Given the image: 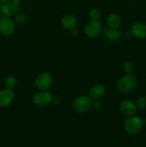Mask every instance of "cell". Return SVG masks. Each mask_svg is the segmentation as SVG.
I'll return each instance as SVG.
<instances>
[{
	"label": "cell",
	"instance_id": "9",
	"mask_svg": "<svg viewBox=\"0 0 146 147\" xmlns=\"http://www.w3.org/2000/svg\"><path fill=\"white\" fill-rule=\"evenodd\" d=\"M119 110L125 116H131L135 115L137 111V108L136 103L133 100H123L119 105Z\"/></svg>",
	"mask_w": 146,
	"mask_h": 147
},
{
	"label": "cell",
	"instance_id": "15",
	"mask_svg": "<svg viewBox=\"0 0 146 147\" xmlns=\"http://www.w3.org/2000/svg\"><path fill=\"white\" fill-rule=\"evenodd\" d=\"M107 24L109 28L117 29L119 28L121 24V18L116 13H112L107 17Z\"/></svg>",
	"mask_w": 146,
	"mask_h": 147
},
{
	"label": "cell",
	"instance_id": "4",
	"mask_svg": "<svg viewBox=\"0 0 146 147\" xmlns=\"http://www.w3.org/2000/svg\"><path fill=\"white\" fill-rule=\"evenodd\" d=\"M92 106V100L89 96L80 95L73 101V109L77 113H84L90 111Z\"/></svg>",
	"mask_w": 146,
	"mask_h": 147
},
{
	"label": "cell",
	"instance_id": "11",
	"mask_svg": "<svg viewBox=\"0 0 146 147\" xmlns=\"http://www.w3.org/2000/svg\"><path fill=\"white\" fill-rule=\"evenodd\" d=\"M14 93L13 90L4 88L0 90V106L7 107L13 103L14 100Z\"/></svg>",
	"mask_w": 146,
	"mask_h": 147
},
{
	"label": "cell",
	"instance_id": "3",
	"mask_svg": "<svg viewBox=\"0 0 146 147\" xmlns=\"http://www.w3.org/2000/svg\"><path fill=\"white\" fill-rule=\"evenodd\" d=\"M21 3L19 0H1L0 11L4 17L14 16L19 11Z\"/></svg>",
	"mask_w": 146,
	"mask_h": 147
},
{
	"label": "cell",
	"instance_id": "7",
	"mask_svg": "<svg viewBox=\"0 0 146 147\" xmlns=\"http://www.w3.org/2000/svg\"><path fill=\"white\" fill-rule=\"evenodd\" d=\"M84 32L89 38H96L102 34V26L99 21H91L86 24Z\"/></svg>",
	"mask_w": 146,
	"mask_h": 147
},
{
	"label": "cell",
	"instance_id": "14",
	"mask_svg": "<svg viewBox=\"0 0 146 147\" xmlns=\"http://www.w3.org/2000/svg\"><path fill=\"white\" fill-rule=\"evenodd\" d=\"M61 23L64 29L67 30H72L77 27V20L74 14L68 13L62 16Z\"/></svg>",
	"mask_w": 146,
	"mask_h": 147
},
{
	"label": "cell",
	"instance_id": "23",
	"mask_svg": "<svg viewBox=\"0 0 146 147\" xmlns=\"http://www.w3.org/2000/svg\"><path fill=\"white\" fill-rule=\"evenodd\" d=\"M124 36L126 37V38H127V39L131 38V37L133 36V32H132L131 30H126V31L124 32Z\"/></svg>",
	"mask_w": 146,
	"mask_h": 147
},
{
	"label": "cell",
	"instance_id": "8",
	"mask_svg": "<svg viewBox=\"0 0 146 147\" xmlns=\"http://www.w3.org/2000/svg\"><path fill=\"white\" fill-rule=\"evenodd\" d=\"M15 30L14 22L10 17H5L0 21V33L4 37H9Z\"/></svg>",
	"mask_w": 146,
	"mask_h": 147
},
{
	"label": "cell",
	"instance_id": "5",
	"mask_svg": "<svg viewBox=\"0 0 146 147\" xmlns=\"http://www.w3.org/2000/svg\"><path fill=\"white\" fill-rule=\"evenodd\" d=\"M53 78L48 72H42L37 75L34 80V86L39 90H47L52 84Z\"/></svg>",
	"mask_w": 146,
	"mask_h": 147
},
{
	"label": "cell",
	"instance_id": "2",
	"mask_svg": "<svg viewBox=\"0 0 146 147\" xmlns=\"http://www.w3.org/2000/svg\"><path fill=\"white\" fill-rule=\"evenodd\" d=\"M143 128V121L139 116H127L124 122L125 131L130 135H137Z\"/></svg>",
	"mask_w": 146,
	"mask_h": 147
},
{
	"label": "cell",
	"instance_id": "20",
	"mask_svg": "<svg viewBox=\"0 0 146 147\" xmlns=\"http://www.w3.org/2000/svg\"><path fill=\"white\" fill-rule=\"evenodd\" d=\"M14 16H15V17H14L15 22L17 23H19V24L26 22V21L28 19L27 15L26 14H24V13H19V14L17 13Z\"/></svg>",
	"mask_w": 146,
	"mask_h": 147
},
{
	"label": "cell",
	"instance_id": "17",
	"mask_svg": "<svg viewBox=\"0 0 146 147\" xmlns=\"http://www.w3.org/2000/svg\"><path fill=\"white\" fill-rule=\"evenodd\" d=\"M89 17H90L91 21H99L102 17V11L98 8H92L89 12Z\"/></svg>",
	"mask_w": 146,
	"mask_h": 147
},
{
	"label": "cell",
	"instance_id": "16",
	"mask_svg": "<svg viewBox=\"0 0 146 147\" xmlns=\"http://www.w3.org/2000/svg\"><path fill=\"white\" fill-rule=\"evenodd\" d=\"M17 79L14 76H9L5 79V86L7 88L10 89V90H14V88H16V87L17 86Z\"/></svg>",
	"mask_w": 146,
	"mask_h": 147
},
{
	"label": "cell",
	"instance_id": "24",
	"mask_svg": "<svg viewBox=\"0 0 146 147\" xmlns=\"http://www.w3.org/2000/svg\"><path fill=\"white\" fill-rule=\"evenodd\" d=\"M71 34H72L73 36H74V37H76V36H77L79 34L78 30H77L76 28L73 29V30H71Z\"/></svg>",
	"mask_w": 146,
	"mask_h": 147
},
{
	"label": "cell",
	"instance_id": "25",
	"mask_svg": "<svg viewBox=\"0 0 146 147\" xmlns=\"http://www.w3.org/2000/svg\"><path fill=\"white\" fill-rule=\"evenodd\" d=\"M0 17H1V11H0Z\"/></svg>",
	"mask_w": 146,
	"mask_h": 147
},
{
	"label": "cell",
	"instance_id": "19",
	"mask_svg": "<svg viewBox=\"0 0 146 147\" xmlns=\"http://www.w3.org/2000/svg\"><path fill=\"white\" fill-rule=\"evenodd\" d=\"M136 106L137 109L139 110H143L146 108V97L144 96H142L137 98L136 102Z\"/></svg>",
	"mask_w": 146,
	"mask_h": 147
},
{
	"label": "cell",
	"instance_id": "6",
	"mask_svg": "<svg viewBox=\"0 0 146 147\" xmlns=\"http://www.w3.org/2000/svg\"><path fill=\"white\" fill-rule=\"evenodd\" d=\"M53 96L47 90H40L33 96L32 102L36 106L44 107L52 103Z\"/></svg>",
	"mask_w": 146,
	"mask_h": 147
},
{
	"label": "cell",
	"instance_id": "10",
	"mask_svg": "<svg viewBox=\"0 0 146 147\" xmlns=\"http://www.w3.org/2000/svg\"><path fill=\"white\" fill-rule=\"evenodd\" d=\"M124 36V32L122 29L107 28L103 32V38L109 42H115L120 40Z\"/></svg>",
	"mask_w": 146,
	"mask_h": 147
},
{
	"label": "cell",
	"instance_id": "12",
	"mask_svg": "<svg viewBox=\"0 0 146 147\" xmlns=\"http://www.w3.org/2000/svg\"><path fill=\"white\" fill-rule=\"evenodd\" d=\"M106 93V88L101 83L94 85L89 91V96L94 100H100L103 98Z\"/></svg>",
	"mask_w": 146,
	"mask_h": 147
},
{
	"label": "cell",
	"instance_id": "18",
	"mask_svg": "<svg viewBox=\"0 0 146 147\" xmlns=\"http://www.w3.org/2000/svg\"><path fill=\"white\" fill-rule=\"evenodd\" d=\"M135 70V65L131 61H127L123 65V70L125 74H133Z\"/></svg>",
	"mask_w": 146,
	"mask_h": 147
},
{
	"label": "cell",
	"instance_id": "21",
	"mask_svg": "<svg viewBox=\"0 0 146 147\" xmlns=\"http://www.w3.org/2000/svg\"><path fill=\"white\" fill-rule=\"evenodd\" d=\"M62 102V99L60 96H55L52 97V103H53L54 105H56V106H58V105H60Z\"/></svg>",
	"mask_w": 146,
	"mask_h": 147
},
{
	"label": "cell",
	"instance_id": "1",
	"mask_svg": "<svg viewBox=\"0 0 146 147\" xmlns=\"http://www.w3.org/2000/svg\"><path fill=\"white\" fill-rule=\"evenodd\" d=\"M137 85V78L133 74H125L117 83V90L123 93H128L135 89Z\"/></svg>",
	"mask_w": 146,
	"mask_h": 147
},
{
	"label": "cell",
	"instance_id": "13",
	"mask_svg": "<svg viewBox=\"0 0 146 147\" xmlns=\"http://www.w3.org/2000/svg\"><path fill=\"white\" fill-rule=\"evenodd\" d=\"M131 31L135 37L140 40L146 38V24L141 22H136L131 26Z\"/></svg>",
	"mask_w": 146,
	"mask_h": 147
},
{
	"label": "cell",
	"instance_id": "22",
	"mask_svg": "<svg viewBox=\"0 0 146 147\" xmlns=\"http://www.w3.org/2000/svg\"><path fill=\"white\" fill-rule=\"evenodd\" d=\"M102 107V105L101 104L100 100H94V102H92V108L94 109V110H100Z\"/></svg>",
	"mask_w": 146,
	"mask_h": 147
}]
</instances>
